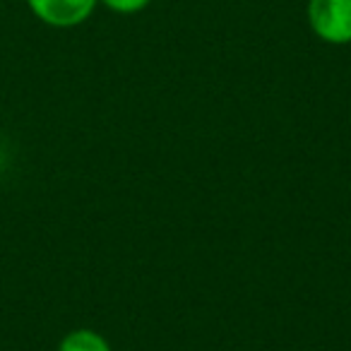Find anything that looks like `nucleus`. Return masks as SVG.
Masks as SVG:
<instances>
[{
	"instance_id": "4",
	"label": "nucleus",
	"mask_w": 351,
	"mask_h": 351,
	"mask_svg": "<svg viewBox=\"0 0 351 351\" xmlns=\"http://www.w3.org/2000/svg\"><path fill=\"white\" fill-rule=\"evenodd\" d=\"M149 3L152 0H99V5L116 12V15H137L145 8H149Z\"/></svg>"
},
{
	"instance_id": "1",
	"label": "nucleus",
	"mask_w": 351,
	"mask_h": 351,
	"mask_svg": "<svg viewBox=\"0 0 351 351\" xmlns=\"http://www.w3.org/2000/svg\"><path fill=\"white\" fill-rule=\"evenodd\" d=\"M306 20L322 44H351V0H308Z\"/></svg>"
},
{
	"instance_id": "2",
	"label": "nucleus",
	"mask_w": 351,
	"mask_h": 351,
	"mask_svg": "<svg viewBox=\"0 0 351 351\" xmlns=\"http://www.w3.org/2000/svg\"><path fill=\"white\" fill-rule=\"evenodd\" d=\"M99 0H27V8L39 22L56 29H73L94 15Z\"/></svg>"
},
{
	"instance_id": "3",
	"label": "nucleus",
	"mask_w": 351,
	"mask_h": 351,
	"mask_svg": "<svg viewBox=\"0 0 351 351\" xmlns=\"http://www.w3.org/2000/svg\"><path fill=\"white\" fill-rule=\"evenodd\" d=\"M58 351H111V344L106 341V337L99 335L97 330L89 327H80L73 330L60 339Z\"/></svg>"
}]
</instances>
